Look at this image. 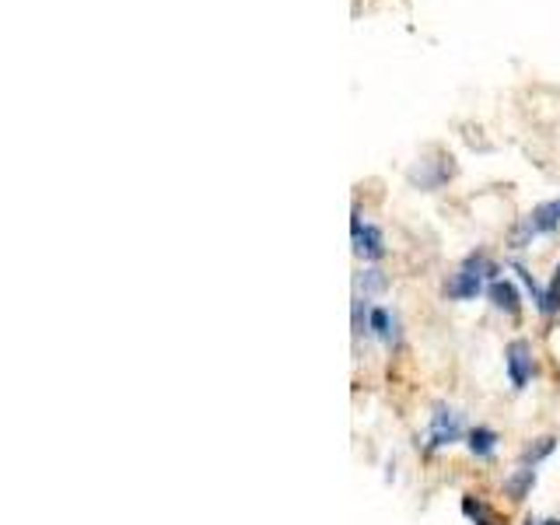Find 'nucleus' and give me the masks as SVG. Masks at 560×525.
<instances>
[{"label":"nucleus","instance_id":"obj_6","mask_svg":"<svg viewBox=\"0 0 560 525\" xmlns=\"http://www.w3.org/2000/svg\"><path fill=\"white\" fill-rule=\"evenodd\" d=\"M487 298H490V305L497 309V312H505V316H519V309H522V294H519V287L512 281H490L487 284Z\"/></svg>","mask_w":560,"mask_h":525},{"label":"nucleus","instance_id":"obj_5","mask_svg":"<svg viewBox=\"0 0 560 525\" xmlns=\"http://www.w3.org/2000/svg\"><path fill=\"white\" fill-rule=\"evenodd\" d=\"M351 239H354V252L364 263H378L386 256V235L375 224H361V210L354 207L351 214Z\"/></svg>","mask_w":560,"mask_h":525},{"label":"nucleus","instance_id":"obj_12","mask_svg":"<svg viewBox=\"0 0 560 525\" xmlns=\"http://www.w3.org/2000/svg\"><path fill=\"white\" fill-rule=\"evenodd\" d=\"M554 448H557V438H550V435L536 438L532 445H525V452H522V466H539Z\"/></svg>","mask_w":560,"mask_h":525},{"label":"nucleus","instance_id":"obj_3","mask_svg":"<svg viewBox=\"0 0 560 525\" xmlns=\"http://www.w3.org/2000/svg\"><path fill=\"white\" fill-rule=\"evenodd\" d=\"M459 438H462V417L448 403H435V410H431V428H428V448L438 452V448L455 445Z\"/></svg>","mask_w":560,"mask_h":525},{"label":"nucleus","instance_id":"obj_1","mask_svg":"<svg viewBox=\"0 0 560 525\" xmlns=\"http://www.w3.org/2000/svg\"><path fill=\"white\" fill-rule=\"evenodd\" d=\"M497 263L487 256V252H473L455 274H452V281L445 284V298H452V301H473L477 294L483 291V284L487 281H497Z\"/></svg>","mask_w":560,"mask_h":525},{"label":"nucleus","instance_id":"obj_2","mask_svg":"<svg viewBox=\"0 0 560 525\" xmlns=\"http://www.w3.org/2000/svg\"><path fill=\"white\" fill-rule=\"evenodd\" d=\"M557 228H560V197L557 200H547V203H539V207H532L519 224H515L512 245H515V249H525L532 239L550 235V232H557Z\"/></svg>","mask_w":560,"mask_h":525},{"label":"nucleus","instance_id":"obj_4","mask_svg":"<svg viewBox=\"0 0 560 525\" xmlns=\"http://www.w3.org/2000/svg\"><path fill=\"white\" fill-rule=\"evenodd\" d=\"M505 371H508V382H512V389L522 393L525 385H529V378L536 375V361H532V343L529 340H512L508 347H505Z\"/></svg>","mask_w":560,"mask_h":525},{"label":"nucleus","instance_id":"obj_8","mask_svg":"<svg viewBox=\"0 0 560 525\" xmlns=\"http://www.w3.org/2000/svg\"><path fill=\"white\" fill-rule=\"evenodd\" d=\"M368 333L371 336H378L382 343H396L400 340V333H396V319H393V312L389 309H371L368 312Z\"/></svg>","mask_w":560,"mask_h":525},{"label":"nucleus","instance_id":"obj_9","mask_svg":"<svg viewBox=\"0 0 560 525\" xmlns=\"http://www.w3.org/2000/svg\"><path fill=\"white\" fill-rule=\"evenodd\" d=\"M532 487H536V466H519L515 473L505 477V494L512 501H525L532 494Z\"/></svg>","mask_w":560,"mask_h":525},{"label":"nucleus","instance_id":"obj_11","mask_svg":"<svg viewBox=\"0 0 560 525\" xmlns=\"http://www.w3.org/2000/svg\"><path fill=\"white\" fill-rule=\"evenodd\" d=\"M539 316H543V319H554V316H560V263H557V270H554V281L547 284V291H543Z\"/></svg>","mask_w":560,"mask_h":525},{"label":"nucleus","instance_id":"obj_14","mask_svg":"<svg viewBox=\"0 0 560 525\" xmlns=\"http://www.w3.org/2000/svg\"><path fill=\"white\" fill-rule=\"evenodd\" d=\"M358 287H364V298L368 294H375V291H386V277H382V270H364L358 277Z\"/></svg>","mask_w":560,"mask_h":525},{"label":"nucleus","instance_id":"obj_13","mask_svg":"<svg viewBox=\"0 0 560 525\" xmlns=\"http://www.w3.org/2000/svg\"><path fill=\"white\" fill-rule=\"evenodd\" d=\"M512 270H515V274H519V281L525 284V287H529V294H532V301H536V309H539V301H543V291H547V287L536 281V277H532V274H529L525 267H519V263H515Z\"/></svg>","mask_w":560,"mask_h":525},{"label":"nucleus","instance_id":"obj_10","mask_svg":"<svg viewBox=\"0 0 560 525\" xmlns=\"http://www.w3.org/2000/svg\"><path fill=\"white\" fill-rule=\"evenodd\" d=\"M462 515L473 525H501L497 512H494L483 497H477V494H466V497H462Z\"/></svg>","mask_w":560,"mask_h":525},{"label":"nucleus","instance_id":"obj_15","mask_svg":"<svg viewBox=\"0 0 560 525\" xmlns=\"http://www.w3.org/2000/svg\"><path fill=\"white\" fill-rule=\"evenodd\" d=\"M361 333H364V301L354 298V336H361Z\"/></svg>","mask_w":560,"mask_h":525},{"label":"nucleus","instance_id":"obj_16","mask_svg":"<svg viewBox=\"0 0 560 525\" xmlns=\"http://www.w3.org/2000/svg\"><path fill=\"white\" fill-rule=\"evenodd\" d=\"M525 525H560V519H525Z\"/></svg>","mask_w":560,"mask_h":525},{"label":"nucleus","instance_id":"obj_7","mask_svg":"<svg viewBox=\"0 0 560 525\" xmlns=\"http://www.w3.org/2000/svg\"><path fill=\"white\" fill-rule=\"evenodd\" d=\"M497 431L494 428H487V424H477V428H470L466 431V448H470V455H477V459H490L494 452H497Z\"/></svg>","mask_w":560,"mask_h":525}]
</instances>
